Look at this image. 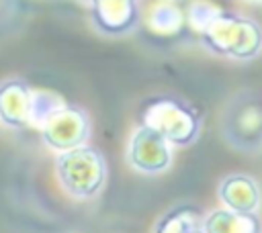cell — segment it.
<instances>
[{"label": "cell", "mask_w": 262, "mask_h": 233, "mask_svg": "<svg viewBox=\"0 0 262 233\" xmlns=\"http://www.w3.org/2000/svg\"><path fill=\"white\" fill-rule=\"evenodd\" d=\"M201 43L219 57L250 61L262 53V27L248 16L217 10L201 29Z\"/></svg>", "instance_id": "1"}, {"label": "cell", "mask_w": 262, "mask_h": 233, "mask_svg": "<svg viewBox=\"0 0 262 233\" xmlns=\"http://www.w3.org/2000/svg\"><path fill=\"white\" fill-rule=\"evenodd\" d=\"M139 123L154 129L176 147L192 145L199 139L203 127L199 110L184 98L172 94L149 98L139 112Z\"/></svg>", "instance_id": "2"}, {"label": "cell", "mask_w": 262, "mask_h": 233, "mask_svg": "<svg viewBox=\"0 0 262 233\" xmlns=\"http://www.w3.org/2000/svg\"><path fill=\"white\" fill-rule=\"evenodd\" d=\"M55 174L61 188L74 198H94L106 182L104 155L90 145H78L68 151H59L55 159Z\"/></svg>", "instance_id": "3"}, {"label": "cell", "mask_w": 262, "mask_h": 233, "mask_svg": "<svg viewBox=\"0 0 262 233\" xmlns=\"http://www.w3.org/2000/svg\"><path fill=\"white\" fill-rule=\"evenodd\" d=\"M223 139L239 151L262 149V98L254 92L235 94L221 114Z\"/></svg>", "instance_id": "4"}, {"label": "cell", "mask_w": 262, "mask_h": 233, "mask_svg": "<svg viewBox=\"0 0 262 233\" xmlns=\"http://www.w3.org/2000/svg\"><path fill=\"white\" fill-rule=\"evenodd\" d=\"M39 133L47 147L55 151H68L88 141L90 121L80 106L61 102L43 119V123L39 125Z\"/></svg>", "instance_id": "5"}, {"label": "cell", "mask_w": 262, "mask_h": 233, "mask_svg": "<svg viewBox=\"0 0 262 233\" xmlns=\"http://www.w3.org/2000/svg\"><path fill=\"white\" fill-rule=\"evenodd\" d=\"M127 161L141 174H162L172 164V145L154 129L139 125L127 145Z\"/></svg>", "instance_id": "6"}, {"label": "cell", "mask_w": 262, "mask_h": 233, "mask_svg": "<svg viewBox=\"0 0 262 233\" xmlns=\"http://www.w3.org/2000/svg\"><path fill=\"white\" fill-rule=\"evenodd\" d=\"M92 25L108 37H123L139 27V0H86Z\"/></svg>", "instance_id": "7"}, {"label": "cell", "mask_w": 262, "mask_h": 233, "mask_svg": "<svg viewBox=\"0 0 262 233\" xmlns=\"http://www.w3.org/2000/svg\"><path fill=\"white\" fill-rule=\"evenodd\" d=\"M35 92L25 80L12 78L0 84V121L10 129H25L33 123Z\"/></svg>", "instance_id": "8"}, {"label": "cell", "mask_w": 262, "mask_h": 233, "mask_svg": "<svg viewBox=\"0 0 262 233\" xmlns=\"http://www.w3.org/2000/svg\"><path fill=\"white\" fill-rule=\"evenodd\" d=\"M219 200L225 208L237 213H256L260 206V188L248 174H229L219 184Z\"/></svg>", "instance_id": "9"}, {"label": "cell", "mask_w": 262, "mask_h": 233, "mask_svg": "<svg viewBox=\"0 0 262 233\" xmlns=\"http://www.w3.org/2000/svg\"><path fill=\"white\" fill-rule=\"evenodd\" d=\"M205 233H262V223L256 213H237L217 208L203 219Z\"/></svg>", "instance_id": "10"}, {"label": "cell", "mask_w": 262, "mask_h": 233, "mask_svg": "<svg viewBox=\"0 0 262 233\" xmlns=\"http://www.w3.org/2000/svg\"><path fill=\"white\" fill-rule=\"evenodd\" d=\"M203 215L194 206H174L162 215L154 227V233H190L203 227Z\"/></svg>", "instance_id": "11"}, {"label": "cell", "mask_w": 262, "mask_h": 233, "mask_svg": "<svg viewBox=\"0 0 262 233\" xmlns=\"http://www.w3.org/2000/svg\"><path fill=\"white\" fill-rule=\"evenodd\" d=\"M190 233H205V231H203V227H199V229H194V231H190Z\"/></svg>", "instance_id": "12"}, {"label": "cell", "mask_w": 262, "mask_h": 233, "mask_svg": "<svg viewBox=\"0 0 262 233\" xmlns=\"http://www.w3.org/2000/svg\"><path fill=\"white\" fill-rule=\"evenodd\" d=\"M248 2H254V4H262V0H248Z\"/></svg>", "instance_id": "13"}, {"label": "cell", "mask_w": 262, "mask_h": 233, "mask_svg": "<svg viewBox=\"0 0 262 233\" xmlns=\"http://www.w3.org/2000/svg\"><path fill=\"white\" fill-rule=\"evenodd\" d=\"M168 2H178V0H168Z\"/></svg>", "instance_id": "14"}]
</instances>
